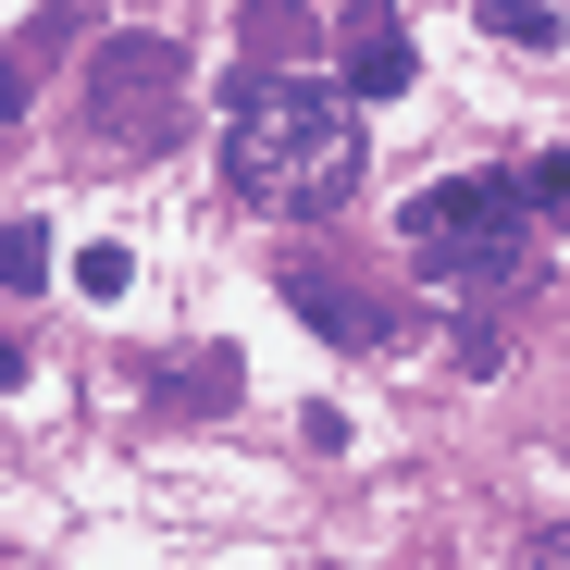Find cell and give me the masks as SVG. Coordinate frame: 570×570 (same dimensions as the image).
<instances>
[{"label": "cell", "mask_w": 570, "mask_h": 570, "mask_svg": "<svg viewBox=\"0 0 570 570\" xmlns=\"http://www.w3.org/2000/svg\"><path fill=\"white\" fill-rule=\"evenodd\" d=\"M285 311H298V323H323L335 347H385V311H372L360 285H335V273H311V261H285Z\"/></svg>", "instance_id": "obj_5"}, {"label": "cell", "mask_w": 570, "mask_h": 570, "mask_svg": "<svg viewBox=\"0 0 570 570\" xmlns=\"http://www.w3.org/2000/svg\"><path fill=\"white\" fill-rule=\"evenodd\" d=\"M360 161H372L360 112L335 100V87H311V75H248L224 100V174L261 212H347Z\"/></svg>", "instance_id": "obj_1"}, {"label": "cell", "mask_w": 570, "mask_h": 570, "mask_svg": "<svg viewBox=\"0 0 570 570\" xmlns=\"http://www.w3.org/2000/svg\"><path fill=\"white\" fill-rule=\"evenodd\" d=\"M13 112H26V75H13V62H0V125H13Z\"/></svg>", "instance_id": "obj_12"}, {"label": "cell", "mask_w": 570, "mask_h": 570, "mask_svg": "<svg viewBox=\"0 0 570 570\" xmlns=\"http://www.w3.org/2000/svg\"><path fill=\"white\" fill-rule=\"evenodd\" d=\"M87 112H100V137H125V149H161L186 125V50L174 38H100V62H87Z\"/></svg>", "instance_id": "obj_3"}, {"label": "cell", "mask_w": 570, "mask_h": 570, "mask_svg": "<svg viewBox=\"0 0 570 570\" xmlns=\"http://www.w3.org/2000/svg\"><path fill=\"white\" fill-rule=\"evenodd\" d=\"M533 570H570V521H558V533H533Z\"/></svg>", "instance_id": "obj_11"}, {"label": "cell", "mask_w": 570, "mask_h": 570, "mask_svg": "<svg viewBox=\"0 0 570 570\" xmlns=\"http://www.w3.org/2000/svg\"><path fill=\"white\" fill-rule=\"evenodd\" d=\"M397 248L434 273V285H497L521 273V186L509 174H446L397 212Z\"/></svg>", "instance_id": "obj_2"}, {"label": "cell", "mask_w": 570, "mask_h": 570, "mask_svg": "<svg viewBox=\"0 0 570 570\" xmlns=\"http://www.w3.org/2000/svg\"><path fill=\"white\" fill-rule=\"evenodd\" d=\"M509 186H521V224H533V212H546V224H570V149H546V161H533V174H509Z\"/></svg>", "instance_id": "obj_9"}, {"label": "cell", "mask_w": 570, "mask_h": 570, "mask_svg": "<svg viewBox=\"0 0 570 570\" xmlns=\"http://www.w3.org/2000/svg\"><path fill=\"white\" fill-rule=\"evenodd\" d=\"M0 385H26V335H0Z\"/></svg>", "instance_id": "obj_13"}, {"label": "cell", "mask_w": 570, "mask_h": 570, "mask_svg": "<svg viewBox=\"0 0 570 570\" xmlns=\"http://www.w3.org/2000/svg\"><path fill=\"white\" fill-rule=\"evenodd\" d=\"M484 26H497V50H558V38H570V26L546 13V0H497Z\"/></svg>", "instance_id": "obj_8"}, {"label": "cell", "mask_w": 570, "mask_h": 570, "mask_svg": "<svg viewBox=\"0 0 570 570\" xmlns=\"http://www.w3.org/2000/svg\"><path fill=\"white\" fill-rule=\"evenodd\" d=\"M75 26H87V13H75V0H50V13H38V26H26V38H13V75H26V62H38V50H62V38H75Z\"/></svg>", "instance_id": "obj_10"}, {"label": "cell", "mask_w": 570, "mask_h": 570, "mask_svg": "<svg viewBox=\"0 0 570 570\" xmlns=\"http://www.w3.org/2000/svg\"><path fill=\"white\" fill-rule=\"evenodd\" d=\"M236 385H248V372H236L224 347H186V360L149 372V397H161V410H236Z\"/></svg>", "instance_id": "obj_6"}, {"label": "cell", "mask_w": 570, "mask_h": 570, "mask_svg": "<svg viewBox=\"0 0 570 570\" xmlns=\"http://www.w3.org/2000/svg\"><path fill=\"white\" fill-rule=\"evenodd\" d=\"M397 87H410V26L397 13H360L347 50H335V100L360 112V100H397Z\"/></svg>", "instance_id": "obj_4"}, {"label": "cell", "mask_w": 570, "mask_h": 570, "mask_svg": "<svg viewBox=\"0 0 570 570\" xmlns=\"http://www.w3.org/2000/svg\"><path fill=\"white\" fill-rule=\"evenodd\" d=\"M50 285V224L26 212V224H0V298H38Z\"/></svg>", "instance_id": "obj_7"}]
</instances>
